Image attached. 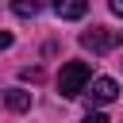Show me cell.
<instances>
[{
  "mask_svg": "<svg viewBox=\"0 0 123 123\" xmlns=\"http://www.w3.org/2000/svg\"><path fill=\"white\" fill-rule=\"evenodd\" d=\"M42 4H46V0H12V12H15L19 19H35V15L42 12Z\"/></svg>",
  "mask_w": 123,
  "mask_h": 123,
  "instance_id": "8992f818",
  "label": "cell"
},
{
  "mask_svg": "<svg viewBox=\"0 0 123 123\" xmlns=\"http://www.w3.org/2000/svg\"><path fill=\"white\" fill-rule=\"evenodd\" d=\"M54 12H58V19H85L88 0H54Z\"/></svg>",
  "mask_w": 123,
  "mask_h": 123,
  "instance_id": "277c9868",
  "label": "cell"
},
{
  "mask_svg": "<svg viewBox=\"0 0 123 123\" xmlns=\"http://www.w3.org/2000/svg\"><path fill=\"white\" fill-rule=\"evenodd\" d=\"M85 96H88V104H111V100L119 96V85H115L111 77H96V81H88Z\"/></svg>",
  "mask_w": 123,
  "mask_h": 123,
  "instance_id": "3957f363",
  "label": "cell"
},
{
  "mask_svg": "<svg viewBox=\"0 0 123 123\" xmlns=\"http://www.w3.org/2000/svg\"><path fill=\"white\" fill-rule=\"evenodd\" d=\"M4 104H8L12 111H27V108H31V92H23V88H8V92H4Z\"/></svg>",
  "mask_w": 123,
  "mask_h": 123,
  "instance_id": "5b68a950",
  "label": "cell"
},
{
  "mask_svg": "<svg viewBox=\"0 0 123 123\" xmlns=\"http://www.w3.org/2000/svg\"><path fill=\"white\" fill-rule=\"evenodd\" d=\"M108 4H111V12H115V15H123V0H108Z\"/></svg>",
  "mask_w": 123,
  "mask_h": 123,
  "instance_id": "9c48e42d",
  "label": "cell"
},
{
  "mask_svg": "<svg viewBox=\"0 0 123 123\" xmlns=\"http://www.w3.org/2000/svg\"><path fill=\"white\" fill-rule=\"evenodd\" d=\"M81 123H108V115H100V111H92V115H85Z\"/></svg>",
  "mask_w": 123,
  "mask_h": 123,
  "instance_id": "52a82bcc",
  "label": "cell"
},
{
  "mask_svg": "<svg viewBox=\"0 0 123 123\" xmlns=\"http://www.w3.org/2000/svg\"><path fill=\"white\" fill-rule=\"evenodd\" d=\"M8 46H12V35H8V31H0V50H8Z\"/></svg>",
  "mask_w": 123,
  "mask_h": 123,
  "instance_id": "ba28073f",
  "label": "cell"
},
{
  "mask_svg": "<svg viewBox=\"0 0 123 123\" xmlns=\"http://www.w3.org/2000/svg\"><path fill=\"white\" fill-rule=\"evenodd\" d=\"M123 42V35L119 31H111V27H92V31H85L81 35V46L85 50H92V54H108V50H115Z\"/></svg>",
  "mask_w": 123,
  "mask_h": 123,
  "instance_id": "7a4b0ae2",
  "label": "cell"
},
{
  "mask_svg": "<svg viewBox=\"0 0 123 123\" xmlns=\"http://www.w3.org/2000/svg\"><path fill=\"white\" fill-rule=\"evenodd\" d=\"M88 81H92V69H88L85 62H65L62 73H58V92L73 100V96H81V92L88 88Z\"/></svg>",
  "mask_w": 123,
  "mask_h": 123,
  "instance_id": "6da1fadb",
  "label": "cell"
}]
</instances>
